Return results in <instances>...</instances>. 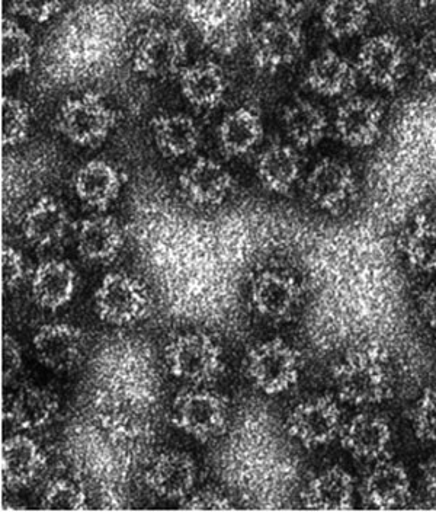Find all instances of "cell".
I'll return each mask as SVG.
<instances>
[{"instance_id": "cell-34", "label": "cell", "mask_w": 436, "mask_h": 512, "mask_svg": "<svg viewBox=\"0 0 436 512\" xmlns=\"http://www.w3.org/2000/svg\"><path fill=\"white\" fill-rule=\"evenodd\" d=\"M31 37L14 21L3 22L2 28V73L11 78L15 73L30 72Z\"/></svg>"}, {"instance_id": "cell-46", "label": "cell", "mask_w": 436, "mask_h": 512, "mask_svg": "<svg viewBox=\"0 0 436 512\" xmlns=\"http://www.w3.org/2000/svg\"><path fill=\"white\" fill-rule=\"evenodd\" d=\"M149 5L155 11L169 12L175 9V6L178 5V0H149Z\"/></svg>"}, {"instance_id": "cell-19", "label": "cell", "mask_w": 436, "mask_h": 512, "mask_svg": "<svg viewBox=\"0 0 436 512\" xmlns=\"http://www.w3.org/2000/svg\"><path fill=\"white\" fill-rule=\"evenodd\" d=\"M342 446L346 451L362 460H377L389 450L391 428L383 416L355 415L341 430Z\"/></svg>"}, {"instance_id": "cell-3", "label": "cell", "mask_w": 436, "mask_h": 512, "mask_svg": "<svg viewBox=\"0 0 436 512\" xmlns=\"http://www.w3.org/2000/svg\"><path fill=\"white\" fill-rule=\"evenodd\" d=\"M166 366L185 383L207 384L223 373V351L210 335L201 332L176 336L165 348Z\"/></svg>"}, {"instance_id": "cell-23", "label": "cell", "mask_w": 436, "mask_h": 512, "mask_svg": "<svg viewBox=\"0 0 436 512\" xmlns=\"http://www.w3.org/2000/svg\"><path fill=\"white\" fill-rule=\"evenodd\" d=\"M59 411V399L50 390L38 386H24L9 400L6 416L15 428L37 431L53 421Z\"/></svg>"}, {"instance_id": "cell-13", "label": "cell", "mask_w": 436, "mask_h": 512, "mask_svg": "<svg viewBox=\"0 0 436 512\" xmlns=\"http://www.w3.org/2000/svg\"><path fill=\"white\" fill-rule=\"evenodd\" d=\"M38 361L54 371H69L80 363L85 354V335L69 323H48L34 336Z\"/></svg>"}, {"instance_id": "cell-18", "label": "cell", "mask_w": 436, "mask_h": 512, "mask_svg": "<svg viewBox=\"0 0 436 512\" xmlns=\"http://www.w3.org/2000/svg\"><path fill=\"white\" fill-rule=\"evenodd\" d=\"M362 499L377 510L402 507L410 498L409 473L403 464L380 462L362 483Z\"/></svg>"}, {"instance_id": "cell-11", "label": "cell", "mask_w": 436, "mask_h": 512, "mask_svg": "<svg viewBox=\"0 0 436 512\" xmlns=\"http://www.w3.org/2000/svg\"><path fill=\"white\" fill-rule=\"evenodd\" d=\"M303 46V32L290 19L265 21L252 35L253 63L259 69L275 72L297 62Z\"/></svg>"}, {"instance_id": "cell-21", "label": "cell", "mask_w": 436, "mask_h": 512, "mask_svg": "<svg viewBox=\"0 0 436 512\" xmlns=\"http://www.w3.org/2000/svg\"><path fill=\"white\" fill-rule=\"evenodd\" d=\"M354 495V479L346 470L335 466L314 476L304 488L301 499L309 510L345 511L354 505Z\"/></svg>"}, {"instance_id": "cell-33", "label": "cell", "mask_w": 436, "mask_h": 512, "mask_svg": "<svg viewBox=\"0 0 436 512\" xmlns=\"http://www.w3.org/2000/svg\"><path fill=\"white\" fill-rule=\"evenodd\" d=\"M370 15L368 0H327L322 19L332 37L349 38L367 27Z\"/></svg>"}, {"instance_id": "cell-37", "label": "cell", "mask_w": 436, "mask_h": 512, "mask_svg": "<svg viewBox=\"0 0 436 512\" xmlns=\"http://www.w3.org/2000/svg\"><path fill=\"white\" fill-rule=\"evenodd\" d=\"M415 434L423 441H436V389H426L413 412Z\"/></svg>"}, {"instance_id": "cell-40", "label": "cell", "mask_w": 436, "mask_h": 512, "mask_svg": "<svg viewBox=\"0 0 436 512\" xmlns=\"http://www.w3.org/2000/svg\"><path fill=\"white\" fill-rule=\"evenodd\" d=\"M182 510L188 511H226L232 510L230 499L216 491H203L188 495L182 499Z\"/></svg>"}, {"instance_id": "cell-9", "label": "cell", "mask_w": 436, "mask_h": 512, "mask_svg": "<svg viewBox=\"0 0 436 512\" xmlns=\"http://www.w3.org/2000/svg\"><path fill=\"white\" fill-rule=\"evenodd\" d=\"M357 70L373 86L393 91L407 75V54L399 38L381 34L365 41L358 51Z\"/></svg>"}, {"instance_id": "cell-15", "label": "cell", "mask_w": 436, "mask_h": 512, "mask_svg": "<svg viewBox=\"0 0 436 512\" xmlns=\"http://www.w3.org/2000/svg\"><path fill=\"white\" fill-rule=\"evenodd\" d=\"M144 482L160 498L182 501L197 482V464L187 453L165 451L150 464Z\"/></svg>"}, {"instance_id": "cell-45", "label": "cell", "mask_w": 436, "mask_h": 512, "mask_svg": "<svg viewBox=\"0 0 436 512\" xmlns=\"http://www.w3.org/2000/svg\"><path fill=\"white\" fill-rule=\"evenodd\" d=\"M422 479L426 491L436 498V453L422 464Z\"/></svg>"}, {"instance_id": "cell-30", "label": "cell", "mask_w": 436, "mask_h": 512, "mask_svg": "<svg viewBox=\"0 0 436 512\" xmlns=\"http://www.w3.org/2000/svg\"><path fill=\"white\" fill-rule=\"evenodd\" d=\"M152 127L157 149L166 158H184L200 144V130L187 115H162L153 120Z\"/></svg>"}, {"instance_id": "cell-14", "label": "cell", "mask_w": 436, "mask_h": 512, "mask_svg": "<svg viewBox=\"0 0 436 512\" xmlns=\"http://www.w3.org/2000/svg\"><path fill=\"white\" fill-rule=\"evenodd\" d=\"M253 309L266 319L288 318L301 302V287L293 275L264 271L256 275L250 288Z\"/></svg>"}, {"instance_id": "cell-1", "label": "cell", "mask_w": 436, "mask_h": 512, "mask_svg": "<svg viewBox=\"0 0 436 512\" xmlns=\"http://www.w3.org/2000/svg\"><path fill=\"white\" fill-rule=\"evenodd\" d=\"M339 396L352 405H374L389 399L393 389L389 355L381 345L354 348L333 368Z\"/></svg>"}, {"instance_id": "cell-43", "label": "cell", "mask_w": 436, "mask_h": 512, "mask_svg": "<svg viewBox=\"0 0 436 512\" xmlns=\"http://www.w3.org/2000/svg\"><path fill=\"white\" fill-rule=\"evenodd\" d=\"M419 312H421L423 322L436 331V284L423 290L419 297Z\"/></svg>"}, {"instance_id": "cell-12", "label": "cell", "mask_w": 436, "mask_h": 512, "mask_svg": "<svg viewBox=\"0 0 436 512\" xmlns=\"http://www.w3.org/2000/svg\"><path fill=\"white\" fill-rule=\"evenodd\" d=\"M383 105L367 96H352L338 108L335 128L339 139L354 149L373 146L384 128Z\"/></svg>"}, {"instance_id": "cell-22", "label": "cell", "mask_w": 436, "mask_h": 512, "mask_svg": "<svg viewBox=\"0 0 436 512\" xmlns=\"http://www.w3.org/2000/svg\"><path fill=\"white\" fill-rule=\"evenodd\" d=\"M70 229L66 208L54 197L40 198L25 214L22 222L25 239L35 248L47 249L59 245Z\"/></svg>"}, {"instance_id": "cell-31", "label": "cell", "mask_w": 436, "mask_h": 512, "mask_svg": "<svg viewBox=\"0 0 436 512\" xmlns=\"http://www.w3.org/2000/svg\"><path fill=\"white\" fill-rule=\"evenodd\" d=\"M285 133L298 149L317 146L322 142L327 130L325 112L312 102L298 99L284 111Z\"/></svg>"}, {"instance_id": "cell-44", "label": "cell", "mask_w": 436, "mask_h": 512, "mask_svg": "<svg viewBox=\"0 0 436 512\" xmlns=\"http://www.w3.org/2000/svg\"><path fill=\"white\" fill-rule=\"evenodd\" d=\"M271 3L282 18L291 19L309 11L316 0H271Z\"/></svg>"}, {"instance_id": "cell-26", "label": "cell", "mask_w": 436, "mask_h": 512, "mask_svg": "<svg viewBox=\"0 0 436 512\" xmlns=\"http://www.w3.org/2000/svg\"><path fill=\"white\" fill-rule=\"evenodd\" d=\"M123 246V229L114 217L94 216L80 223L78 249L86 261L101 264L112 262Z\"/></svg>"}, {"instance_id": "cell-5", "label": "cell", "mask_w": 436, "mask_h": 512, "mask_svg": "<svg viewBox=\"0 0 436 512\" xmlns=\"http://www.w3.org/2000/svg\"><path fill=\"white\" fill-rule=\"evenodd\" d=\"M99 318L115 326L139 322L150 309L147 288L137 278L123 272L105 275L95 293Z\"/></svg>"}, {"instance_id": "cell-42", "label": "cell", "mask_w": 436, "mask_h": 512, "mask_svg": "<svg viewBox=\"0 0 436 512\" xmlns=\"http://www.w3.org/2000/svg\"><path fill=\"white\" fill-rule=\"evenodd\" d=\"M22 366L21 348L14 336L5 335L3 338V379L5 382L14 379Z\"/></svg>"}, {"instance_id": "cell-38", "label": "cell", "mask_w": 436, "mask_h": 512, "mask_svg": "<svg viewBox=\"0 0 436 512\" xmlns=\"http://www.w3.org/2000/svg\"><path fill=\"white\" fill-rule=\"evenodd\" d=\"M415 66L423 82L436 88V31L428 32L419 40Z\"/></svg>"}, {"instance_id": "cell-16", "label": "cell", "mask_w": 436, "mask_h": 512, "mask_svg": "<svg viewBox=\"0 0 436 512\" xmlns=\"http://www.w3.org/2000/svg\"><path fill=\"white\" fill-rule=\"evenodd\" d=\"M179 185L195 206L214 207L229 197L233 179L216 160L198 158L179 176Z\"/></svg>"}, {"instance_id": "cell-2", "label": "cell", "mask_w": 436, "mask_h": 512, "mask_svg": "<svg viewBox=\"0 0 436 512\" xmlns=\"http://www.w3.org/2000/svg\"><path fill=\"white\" fill-rule=\"evenodd\" d=\"M300 370V352L281 338L261 342L245 358L249 382L269 396L290 390L300 379Z\"/></svg>"}, {"instance_id": "cell-7", "label": "cell", "mask_w": 436, "mask_h": 512, "mask_svg": "<svg viewBox=\"0 0 436 512\" xmlns=\"http://www.w3.org/2000/svg\"><path fill=\"white\" fill-rule=\"evenodd\" d=\"M187 50V40L176 28H150L137 44L134 70L147 78H169L184 70Z\"/></svg>"}, {"instance_id": "cell-20", "label": "cell", "mask_w": 436, "mask_h": 512, "mask_svg": "<svg viewBox=\"0 0 436 512\" xmlns=\"http://www.w3.org/2000/svg\"><path fill=\"white\" fill-rule=\"evenodd\" d=\"M32 296L43 309L59 310L72 302L78 288V274L60 259L41 262L31 281Z\"/></svg>"}, {"instance_id": "cell-17", "label": "cell", "mask_w": 436, "mask_h": 512, "mask_svg": "<svg viewBox=\"0 0 436 512\" xmlns=\"http://www.w3.org/2000/svg\"><path fill=\"white\" fill-rule=\"evenodd\" d=\"M43 448L27 435H14L3 443L2 478L9 488H25L46 470Z\"/></svg>"}, {"instance_id": "cell-32", "label": "cell", "mask_w": 436, "mask_h": 512, "mask_svg": "<svg viewBox=\"0 0 436 512\" xmlns=\"http://www.w3.org/2000/svg\"><path fill=\"white\" fill-rule=\"evenodd\" d=\"M400 249L415 270L436 272V220L418 214L403 232Z\"/></svg>"}, {"instance_id": "cell-36", "label": "cell", "mask_w": 436, "mask_h": 512, "mask_svg": "<svg viewBox=\"0 0 436 512\" xmlns=\"http://www.w3.org/2000/svg\"><path fill=\"white\" fill-rule=\"evenodd\" d=\"M30 111L21 99L5 96L2 99V143L16 146L27 139L30 131Z\"/></svg>"}, {"instance_id": "cell-35", "label": "cell", "mask_w": 436, "mask_h": 512, "mask_svg": "<svg viewBox=\"0 0 436 512\" xmlns=\"http://www.w3.org/2000/svg\"><path fill=\"white\" fill-rule=\"evenodd\" d=\"M41 508L46 511H85L88 510V495L73 480H51L41 496Z\"/></svg>"}, {"instance_id": "cell-25", "label": "cell", "mask_w": 436, "mask_h": 512, "mask_svg": "<svg viewBox=\"0 0 436 512\" xmlns=\"http://www.w3.org/2000/svg\"><path fill=\"white\" fill-rule=\"evenodd\" d=\"M73 187L83 204L104 211L120 194L121 176L111 163L95 159L79 169Z\"/></svg>"}, {"instance_id": "cell-47", "label": "cell", "mask_w": 436, "mask_h": 512, "mask_svg": "<svg viewBox=\"0 0 436 512\" xmlns=\"http://www.w3.org/2000/svg\"><path fill=\"white\" fill-rule=\"evenodd\" d=\"M428 2L431 3V5H434L436 8V0H428Z\"/></svg>"}, {"instance_id": "cell-41", "label": "cell", "mask_w": 436, "mask_h": 512, "mask_svg": "<svg viewBox=\"0 0 436 512\" xmlns=\"http://www.w3.org/2000/svg\"><path fill=\"white\" fill-rule=\"evenodd\" d=\"M25 277V262L21 252L12 246H3L2 249V278L3 286L12 290L22 283Z\"/></svg>"}, {"instance_id": "cell-4", "label": "cell", "mask_w": 436, "mask_h": 512, "mask_svg": "<svg viewBox=\"0 0 436 512\" xmlns=\"http://www.w3.org/2000/svg\"><path fill=\"white\" fill-rule=\"evenodd\" d=\"M172 422L178 430L198 441L223 434L229 422V403L210 389H187L178 393L172 406Z\"/></svg>"}, {"instance_id": "cell-24", "label": "cell", "mask_w": 436, "mask_h": 512, "mask_svg": "<svg viewBox=\"0 0 436 512\" xmlns=\"http://www.w3.org/2000/svg\"><path fill=\"white\" fill-rule=\"evenodd\" d=\"M358 75L357 66L354 67L335 51H325L310 63L306 80L316 94L339 98L357 88Z\"/></svg>"}, {"instance_id": "cell-8", "label": "cell", "mask_w": 436, "mask_h": 512, "mask_svg": "<svg viewBox=\"0 0 436 512\" xmlns=\"http://www.w3.org/2000/svg\"><path fill=\"white\" fill-rule=\"evenodd\" d=\"M288 435L304 447H322L341 434L342 412L338 402L329 396L304 400L288 415Z\"/></svg>"}, {"instance_id": "cell-6", "label": "cell", "mask_w": 436, "mask_h": 512, "mask_svg": "<svg viewBox=\"0 0 436 512\" xmlns=\"http://www.w3.org/2000/svg\"><path fill=\"white\" fill-rule=\"evenodd\" d=\"M57 126L70 142L94 147L107 139L115 126V114L101 96L85 94L64 102L57 117Z\"/></svg>"}, {"instance_id": "cell-39", "label": "cell", "mask_w": 436, "mask_h": 512, "mask_svg": "<svg viewBox=\"0 0 436 512\" xmlns=\"http://www.w3.org/2000/svg\"><path fill=\"white\" fill-rule=\"evenodd\" d=\"M63 0H12L16 14L35 22H47L62 9Z\"/></svg>"}, {"instance_id": "cell-27", "label": "cell", "mask_w": 436, "mask_h": 512, "mask_svg": "<svg viewBox=\"0 0 436 512\" xmlns=\"http://www.w3.org/2000/svg\"><path fill=\"white\" fill-rule=\"evenodd\" d=\"M301 175V158L294 147L272 144L258 160V176L266 190L288 194Z\"/></svg>"}, {"instance_id": "cell-10", "label": "cell", "mask_w": 436, "mask_h": 512, "mask_svg": "<svg viewBox=\"0 0 436 512\" xmlns=\"http://www.w3.org/2000/svg\"><path fill=\"white\" fill-rule=\"evenodd\" d=\"M358 179L348 163L326 158L314 166L306 181V194L314 206L341 213L357 197Z\"/></svg>"}, {"instance_id": "cell-28", "label": "cell", "mask_w": 436, "mask_h": 512, "mask_svg": "<svg viewBox=\"0 0 436 512\" xmlns=\"http://www.w3.org/2000/svg\"><path fill=\"white\" fill-rule=\"evenodd\" d=\"M182 94L198 108H214L226 94L223 70L213 62H200L185 67L181 73Z\"/></svg>"}, {"instance_id": "cell-29", "label": "cell", "mask_w": 436, "mask_h": 512, "mask_svg": "<svg viewBox=\"0 0 436 512\" xmlns=\"http://www.w3.org/2000/svg\"><path fill=\"white\" fill-rule=\"evenodd\" d=\"M264 136V126L258 112L239 108L230 112L218 127L220 146L227 156L248 155Z\"/></svg>"}]
</instances>
